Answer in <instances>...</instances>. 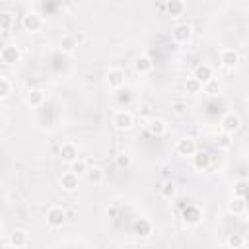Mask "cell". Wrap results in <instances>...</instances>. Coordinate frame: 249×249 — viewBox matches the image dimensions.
I'll return each instance as SVG.
<instances>
[{
  "label": "cell",
  "instance_id": "obj_30",
  "mask_svg": "<svg viewBox=\"0 0 249 249\" xmlns=\"http://www.w3.org/2000/svg\"><path fill=\"white\" fill-rule=\"evenodd\" d=\"M70 165H72V167H70V171H74V173H76L78 177H84V175H86L88 163H86L84 160H80V158H78V160H74V161H72Z\"/></svg>",
  "mask_w": 249,
  "mask_h": 249
},
{
  "label": "cell",
  "instance_id": "obj_6",
  "mask_svg": "<svg viewBox=\"0 0 249 249\" xmlns=\"http://www.w3.org/2000/svg\"><path fill=\"white\" fill-rule=\"evenodd\" d=\"M171 37L175 43H189L193 37V27L189 23H177L171 29Z\"/></svg>",
  "mask_w": 249,
  "mask_h": 249
},
{
  "label": "cell",
  "instance_id": "obj_12",
  "mask_svg": "<svg viewBox=\"0 0 249 249\" xmlns=\"http://www.w3.org/2000/svg\"><path fill=\"white\" fill-rule=\"evenodd\" d=\"M58 156H60L62 161L72 163L74 160H78V146L72 144V142H64V144L58 148Z\"/></svg>",
  "mask_w": 249,
  "mask_h": 249
},
{
  "label": "cell",
  "instance_id": "obj_33",
  "mask_svg": "<svg viewBox=\"0 0 249 249\" xmlns=\"http://www.w3.org/2000/svg\"><path fill=\"white\" fill-rule=\"evenodd\" d=\"M150 113H152V105L150 103H140L138 105V115L140 117H148Z\"/></svg>",
  "mask_w": 249,
  "mask_h": 249
},
{
  "label": "cell",
  "instance_id": "obj_18",
  "mask_svg": "<svg viewBox=\"0 0 249 249\" xmlns=\"http://www.w3.org/2000/svg\"><path fill=\"white\" fill-rule=\"evenodd\" d=\"M152 68H154V62L148 54H138L134 58V70L138 74H148V72H152Z\"/></svg>",
  "mask_w": 249,
  "mask_h": 249
},
{
  "label": "cell",
  "instance_id": "obj_27",
  "mask_svg": "<svg viewBox=\"0 0 249 249\" xmlns=\"http://www.w3.org/2000/svg\"><path fill=\"white\" fill-rule=\"evenodd\" d=\"M12 27H14V14L0 12V31H10Z\"/></svg>",
  "mask_w": 249,
  "mask_h": 249
},
{
  "label": "cell",
  "instance_id": "obj_4",
  "mask_svg": "<svg viewBox=\"0 0 249 249\" xmlns=\"http://www.w3.org/2000/svg\"><path fill=\"white\" fill-rule=\"evenodd\" d=\"M19 58H21V51L18 45H4L0 49V60L4 64H16L19 62Z\"/></svg>",
  "mask_w": 249,
  "mask_h": 249
},
{
  "label": "cell",
  "instance_id": "obj_9",
  "mask_svg": "<svg viewBox=\"0 0 249 249\" xmlns=\"http://www.w3.org/2000/svg\"><path fill=\"white\" fill-rule=\"evenodd\" d=\"M220 64H222L224 68H228V70L235 68V66L239 64V53H237L235 49H224V51L220 53Z\"/></svg>",
  "mask_w": 249,
  "mask_h": 249
},
{
  "label": "cell",
  "instance_id": "obj_2",
  "mask_svg": "<svg viewBox=\"0 0 249 249\" xmlns=\"http://www.w3.org/2000/svg\"><path fill=\"white\" fill-rule=\"evenodd\" d=\"M21 25H23V29L29 31V33H39V31L43 29L45 21H43V18H41L39 14L29 12V14H25V16L21 18Z\"/></svg>",
  "mask_w": 249,
  "mask_h": 249
},
{
  "label": "cell",
  "instance_id": "obj_29",
  "mask_svg": "<svg viewBox=\"0 0 249 249\" xmlns=\"http://www.w3.org/2000/svg\"><path fill=\"white\" fill-rule=\"evenodd\" d=\"M216 146L218 148H222V150H228V148H231V134H226V132H220L218 136H216Z\"/></svg>",
  "mask_w": 249,
  "mask_h": 249
},
{
  "label": "cell",
  "instance_id": "obj_26",
  "mask_svg": "<svg viewBox=\"0 0 249 249\" xmlns=\"http://www.w3.org/2000/svg\"><path fill=\"white\" fill-rule=\"evenodd\" d=\"M226 245H228L230 249H241V247L245 245V237H243L241 233H230L228 239H226Z\"/></svg>",
  "mask_w": 249,
  "mask_h": 249
},
{
  "label": "cell",
  "instance_id": "obj_16",
  "mask_svg": "<svg viewBox=\"0 0 249 249\" xmlns=\"http://www.w3.org/2000/svg\"><path fill=\"white\" fill-rule=\"evenodd\" d=\"M8 245L12 247H25L29 245V233L25 230H14L8 237Z\"/></svg>",
  "mask_w": 249,
  "mask_h": 249
},
{
  "label": "cell",
  "instance_id": "obj_23",
  "mask_svg": "<svg viewBox=\"0 0 249 249\" xmlns=\"http://www.w3.org/2000/svg\"><path fill=\"white\" fill-rule=\"evenodd\" d=\"M43 101H45V91H43L41 88L29 89V93H27V103H29L31 107H39V105H43Z\"/></svg>",
  "mask_w": 249,
  "mask_h": 249
},
{
  "label": "cell",
  "instance_id": "obj_17",
  "mask_svg": "<svg viewBox=\"0 0 249 249\" xmlns=\"http://www.w3.org/2000/svg\"><path fill=\"white\" fill-rule=\"evenodd\" d=\"M245 210H247L245 196H231V200L228 202V212L233 216H241V214H245Z\"/></svg>",
  "mask_w": 249,
  "mask_h": 249
},
{
  "label": "cell",
  "instance_id": "obj_31",
  "mask_svg": "<svg viewBox=\"0 0 249 249\" xmlns=\"http://www.w3.org/2000/svg\"><path fill=\"white\" fill-rule=\"evenodd\" d=\"M245 189H247V181L245 179H237L233 183V196H245Z\"/></svg>",
  "mask_w": 249,
  "mask_h": 249
},
{
  "label": "cell",
  "instance_id": "obj_32",
  "mask_svg": "<svg viewBox=\"0 0 249 249\" xmlns=\"http://www.w3.org/2000/svg\"><path fill=\"white\" fill-rule=\"evenodd\" d=\"M10 93H12V84L4 76H0V99H6Z\"/></svg>",
  "mask_w": 249,
  "mask_h": 249
},
{
  "label": "cell",
  "instance_id": "obj_24",
  "mask_svg": "<svg viewBox=\"0 0 249 249\" xmlns=\"http://www.w3.org/2000/svg\"><path fill=\"white\" fill-rule=\"evenodd\" d=\"M185 91H187L189 95H198V93L202 91V84H200L195 76H191V78L185 80Z\"/></svg>",
  "mask_w": 249,
  "mask_h": 249
},
{
  "label": "cell",
  "instance_id": "obj_22",
  "mask_svg": "<svg viewBox=\"0 0 249 249\" xmlns=\"http://www.w3.org/2000/svg\"><path fill=\"white\" fill-rule=\"evenodd\" d=\"M58 45H60V51H62V53H66V54H72V53L76 51V47H78V43H76V37H74V35H62Z\"/></svg>",
  "mask_w": 249,
  "mask_h": 249
},
{
  "label": "cell",
  "instance_id": "obj_1",
  "mask_svg": "<svg viewBox=\"0 0 249 249\" xmlns=\"http://www.w3.org/2000/svg\"><path fill=\"white\" fill-rule=\"evenodd\" d=\"M113 126L117 128V130H130L132 126H134V115L130 113V111H126V109H121V111H117L115 115H113Z\"/></svg>",
  "mask_w": 249,
  "mask_h": 249
},
{
  "label": "cell",
  "instance_id": "obj_7",
  "mask_svg": "<svg viewBox=\"0 0 249 249\" xmlns=\"http://www.w3.org/2000/svg\"><path fill=\"white\" fill-rule=\"evenodd\" d=\"M45 220H47V224H49L51 228H60V226L64 224V220H66V212H64V208H60V206H51V208L47 210Z\"/></svg>",
  "mask_w": 249,
  "mask_h": 249
},
{
  "label": "cell",
  "instance_id": "obj_11",
  "mask_svg": "<svg viewBox=\"0 0 249 249\" xmlns=\"http://www.w3.org/2000/svg\"><path fill=\"white\" fill-rule=\"evenodd\" d=\"M60 187H62V191H66V193H76L78 187H80V177H78L74 171H66V173H62V177H60Z\"/></svg>",
  "mask_w": 249,
  "mask_h": 249
},
{
  "label": "cell",
  "instance_id": "obj_3",
  "mask_svg": "<svg viewBox=\"0 0 249 249\" xmlns=\"http://www.w3.org/2000/svg\"><path fill=\"white\" fill-rule=\"evenodd\" d=\"M239 126H241V121L235 113H226L220 121V130L226 132V134H231V136L239 130Z\"/></svg>",
  "mask_w": 249,
  "mask_h": 249
},
{
  "label": "cell",
  "instance_id": "obj_15",
  "mask_svg": "<svg viewBox=\"0 0 249 249\" xmlns=\"http://www.w3.org/2000/svg\"><path fill=\"white\" fill-rule=\"evenodd\" d=\"M193 76L204 86L206 82H210V80H214V68L210 66V64H198L196 68H195V72H193Z\"/></svg>",
  "mask_w": 249,
  "mask_h": 249
},
{
  "label": "cell",
  "instance_id": "obj_21",
  "mask_svg": "<svg viewBox=\"0 0 249 249\" xmlns=\"http://www.w3.org/2000/svg\"><path fill=\"white\" fill-rule=\"evenodd\" d=\"M148 130H150L152 136H163L167 132V124H165L163 119H152L148 123Z\"/></svg>",
  "mask_w": 249,
  "mask_h": 249
},
{
  "label": "cell",
  "instance_id": "obj_25",
  "mask_svg": "<svg viewBox=\"0 0 249 249\" xmlns=\"http://www.w3.org/2000/svg\"><path fill=\"white\" fill-rule=\"evenodd\" d=\"M160 195L165 198V200H171L175 195H177V185L173 181H165L161 187H160Z\"/></svg>",
  "mask_w": 249,
  "mask_h": 249
},
{
  "label": "cell",
  "instance_id": "obj_14",
  "mask_svg": "<svg viewBox=\"0 0 249 249\" xmlns=\"http://www.w3.org/2000/svg\"><path fill=\"white\" fill-rule=\"evenodd\" d=\"M91 185H101L105 181V171L101 165H88L86 175H84Z\"/></svg>",
  "mask_w": 249,
  "mask_h": 249
},
{
  "label": "cell",
  "instance_id": "obj_34",
  "mask_svg": "<svg viewBox=\"0 0 249 249\" xmlns=\"http://www.w3.org/2000/svg\"><path fill=\"white\" fill-rule=\"evenodd\" d=\"M173 109H175V113H179V115H181L185 107H183V103H175V105H173Z\"/></svg>",
  "mask_w": 249,
  "mask_h": 249
},
{
  "label": "cell",
  "instance_id": "obj_28",
  "mask_svg": "<svg viewBox=\"0 0 249 249\" xmlns=\"http://www.w3.org/2000/svg\"><path fill=\"white\" fill-rule=\"evenodd\" d=\"M115 163H117V167L126 169V167H130V165H132V158H130L126 152H121V154H117V156H115Z\"/></svg>",
  "mask_w": 249,
  "mask_h": 249
},
{
  "label": "cell",
  "instance_id": "obj_8",
  "mask_svg": "<svg viewBox=\"0 0 249 249\" xmlns=\"http://www.w3.org/2000/svg\"><path fill=\"white\" fill-rule=\"evenodd\" d=\"M181 218L187 226H196L200 220H202V210L196 206V204H189L187 208H183L181 212Z\"/></svg>",
  "mask_w": 249,
  "mask_h": 249
},
{
  "label": "cell",
  "instance_id": "obj_13",
  "mask_svg": "<svg viewBox=\"0 0 249 249\" xmlns=\"http://www.w3.org/2000/svg\"><path fill=\"white\" fill-rule=\"evenodd\" d=\"M191 160H193V165H195L196 169H208L210 163H212V156H210L206 150H198V148H196V152L191 156Z\"/></svg>",
  "mask_w": 249,
  "mask_h": 249
},
{
  "label": "cell",
  "instance_id": "obj_20",
  "mask_svg": "<svg viewBox=\"0 0 249 249\" xmlns=\"http://www.w3.org/2000/svg\"><path fill=\"white\" fill-rule=\"evenodd\" d=\"M165 10L171 18H179L185 12V2L183 0H165Z\"/></svg>",
  "mask_w": 249,
  "mask_h": 249
},
{
  "label": "cell",
  "instance_id": "obj_19",
  "mask_svg": "<svg viewBox=\"0 0 249 249\" xmlns=\"http://www.w3.org/2000/svg\"><path fill=\"white\" fill-rule=\"evenodd\" d=\"M134 231H136L138 235H142V237H148V235L154 231V224H152L148 218H138V220L134 222Z\"/></svg>",
  "mask_w": 249,
  "mask_h": 249
},
{
  "label": "cell",
  "instance_id": "obj_10",
  "mask_svg": "<svg viewBox=\"0 0 249 249\" xmlns=\"http://www.w3.org/2000/svg\"><path fill=\"white\" fill-rule=\"evenodd\" d=\"M124 78H126L124 76V70H121V68H109L107 70V76H105L109 88H113V89L123 88L124 86Z\"/></svg>",
  "mask_w": 249,
  "mask_h": 249
},
{
  "label": "cell",
  "instance_id": "obj_5",
  "mask_svg": "<svg viewBox=\"0 0 249 249\" xmlns=\"http://www.w3.org/2000/svg\"><path fill=\"white\" fill-rule=\"evenodd\" d=\"M175 152L183 158H191L195 152H196V142L191 138V136H183L175 142Z\"/></svg>",
  "mask_w": 249,
  "mask_h": 249
}]
</instances>
